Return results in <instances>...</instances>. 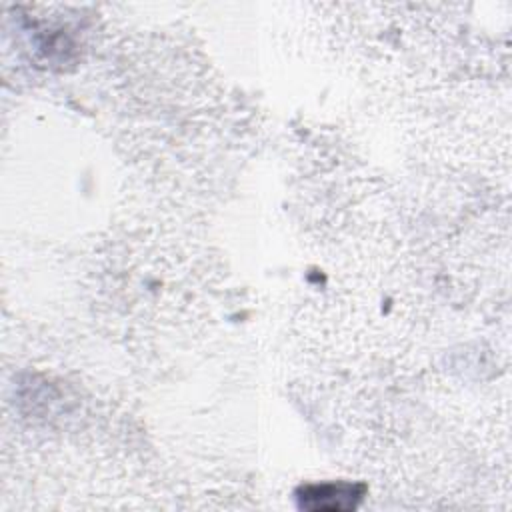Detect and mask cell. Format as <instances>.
<instances>
[{"label":"cell","instance_id":"1","mask_svg":"<svg viewBox=\"0 0 512 512\" xmlns=\"http://www.w3.org/2000/svg\"><path fill=\"white\" fill-rule=\"evenodd\" d=\"M302 506L318 510H346L354 508L356 500L360 498V488L350 484H324V486H310L304 490Z\"/></svg>","mask_w":512,"mask_h":512}]
</instances>
